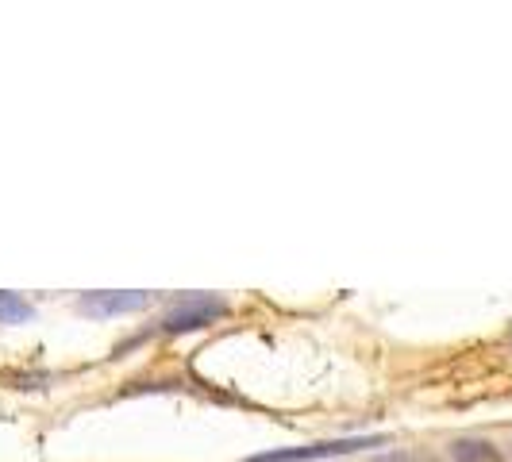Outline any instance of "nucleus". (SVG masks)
Segmentation results:
<instances>
[{"instance_id": "1", "label": "nucleus", "mask_w": 512, "mask_h": 462, "mask_svg": "<svg viewBox=\"0 0 512 462\" xmlns=\"http://www.w3.org/2000/svg\"><path fill=\"white\" fill-rule=\"evenodd\" d=\"M224 312H228V305L220 297L197 293V297H185L181 305H174L162 316V332H201L208 324H216Z\"/></svg>"}, {"instance_id": "2", "label": "nucleus", "mask_w": 512, "mask_h": 462, "mask_svg": "<svg viewBox=\"0 0 512 462\" xmlns=\"http://www.w3.org/2000/svg\"><path fill=\"white\" fill-rule=\"evenodd\" d=\"M382 436L370 439H332V443H308V447H289V451H266L247 462H312V459H332V455H355L362 447H382Z\"/></svg>"}, {"instance_id": "3", "label": "nucleus", "mask_w": 512, "mask_h": 462, "mask_svg": "<svg viewBox=\"0 0 512 462\" xmlns=\"http://www.w3.org/2000/svg\"><path fill=\"white\" fill-rule=\"evenodd\" d=\"M151 301V293H139V289H131V293H85L81 297V312H89V316H120V312H135V308H143Z\"/></svg>"}, {"instance_id": "4", "label": "nucleus", "mask_w": 512, "mask_h": 462, "mask_svg": "<svg viewBox=\"0 0 512 462\" xmlns=\"http://www.w3.org/2000/svg\"><path fill=\"white\" fill-rule=\"evenodd\" d=\"M451 462H505L501 451L486 439H455L451 443Z\"/></svg>"}, {"instance_id": "5", "label": "nucleus", "mask_w": 512, "mask_h": 462, "mask_svg": "<svg viewBox=\"0 0 512 462\" xmlns=\"http://www.w3.org/2000/svg\"><path fill=\"white\" fill-rule=\"evenodd\" d=\"M35 316V308L16 293H0V324H27Z\"/></svg>"}]
</instances>
